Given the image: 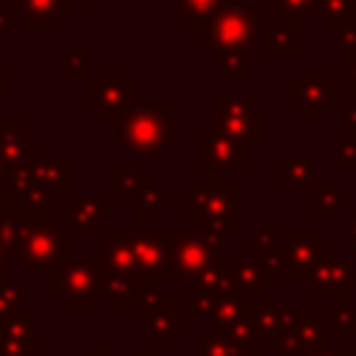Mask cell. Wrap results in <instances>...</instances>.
I'll use <instances>...</instances> for the list:
<instances>
[{
    "label": "cell",
    "mask_w": 356,
    "mask_h": 356,
    "mask_svg": "<svg viewBox=\"0 0 356 356\" xmlns=\"http://www.w3.org/2000/svg\"><path fill=\"white\" fill-rule=\"evenodd\" d=\"M164 128H170L164 114H159V111H136L134 117H128V125H125L128 150H134V153L159 150V142L164 139Z\"/></svg>",
    "instance_id": "cell-1"
},
{
    "label": "cell",
    "mask_w": 356,
    "mask_h": 356,
    "mask_svg": "<svg viewBox=\"0 0 356 356\" xmlns=\"http://www.w3.org/2000/svg\"><path fill=\"white\" fill-rule=\"evenodd\" d=\"M350 234H353V242H356V220H353V228H350Z\"/></svg>",
    "instance_id": "cell-2"
}]
</instances>
